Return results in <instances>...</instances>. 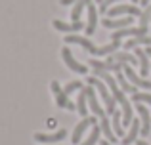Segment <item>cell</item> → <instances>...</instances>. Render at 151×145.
I'll use <instances>...</instances> for the list:
<instances>
[{
    "label": "cell",
    "mask_w": 151,
    "mask_h": 145,
    "mask_svg": "<svg viewBox=\"0 0 151 145\" xmlns=\"http://www.w3.org/2000/svg\"><path fill=\"white\" fill-rule=\"evenodd\" d=\"M86 82H88L90 86H94V88L98 90V94L101 96V99H103V103H105V113L107 115H113L115 111H117V101H115V97L109 94V90H107V86H105V82L101 80V78H98V76H88L86 78Z\"/></svg>",
    "instance_id": "6da1fadb"
},
{
    "label": "cell",
    "mask_w": 151,
    "mask_h": 145,
    "mask_svg": "<svg viewBox=\"0 0 151 145\" xmlns=\"http://www.w3.org/2000/svg\"><path fill=\"white\" fill-rule=\"evenodd\" d=\"M86 92V97H88V107H90V111L94 113V116L96 119H103V116H107V113L103 111V107L100 105V101H98V97H96V92H94V86H86V88H82Z\"/></svg>",
    "instance_id": "7a4b0ae2"
},
{
    "label": "cell",
    "mask_w": 151,
    "mask_h": 145,
    "mask_svg": "<svg viewBox=\"0 0 151 145\" xmlns=\"http://www.w3.org/2000/svg\"><path fill=\"white\" fill-rule=\"evenodd\" d=\"M98 120H96V116H86V119H82L81 122L75 126V130H73V136H71V143L73 145H77L78 141H81L82 138H84V134H86V130H88L90 126H94Z\"/></svg>",
    "instance_id": "3957f363"
},
{
    "label": "cell",
    "mask_w": 151,
    "mask_h": 145,
    "mask_svg": "<svg viewBox=\"0 0 151 145\" xmlns=\"http://www.w3.org/2000/svg\"><path fill=\"white\" fill-rule=\"evenodd\" d=\"M52 92H54L55 96V103H58V107H63V109H69V111H77V105L73 103V101H69V97H67V94L61 90V86H59V82H52Z\"/></svg>",
    "instance_id": "277c9868"
},
{
    "label": "cell",
    "mask_w": 151,
    "mask_h": 145,
    "mask_svg": "<svg viewBox=\"0 0 151 145\" xmlns=\"http://www.w3.org/2000/svg\"><path fill=\"white\" fill-rule=\"evenodd\" d=\"M61 57H63V61H65V65H67V67H69L73 73L84 74L86 71H88V67H86V65L78 63V61L73 57V54H71V50H69V48H63V50H61Z\"/></svg>",
    "instance_id": "5b68a950"
},
{
    "label": "cell",
    "mask_w": 151,
    "mask_h": 145,
    "mask_svg": "<svg viewBox=\"0 0 151 145\" xmlns=\"http://www.w3.org/2000/svg\"><path fill=\"white\" fill-rule=\"evenodd\" d=\"M109 17H117V15H142L140 8L134 6V4H121V6H113L109 8Z\"/></svg>",
    "instance_id": "8992f818"
},
{
    "label": "cell",
    "mask_w": 151,
    "mask_h": 145,
    "mask_svg": "<svg viewBox=\"0 0 151 145\" xmlns=\"http://www.w3.org/2000/svg\"><path fill=\"white\" fill-rule=\"evenodd\" d=\"M65 42H67V44H78V46H82V48H84L86 52H90L92 56H96V54H98V46H94L92 42H90V38H86V36L67 34V36H65Z\"/></svg>",
    "instance_id": "52a82bcc"
},
{
    "label": "cell",
    "mask_w": 151,
    "mask_h": 145,
    "mask_svg": "<svg viewBox=\"0 0 151 145\" xmlns=\"http://www.w3.org/2000/svg\"><path fill=\"white\" fill-rule=\"evenodd\" d=\"M132 15H126V17H121V19H117V17H105L101 21V25L105 27V29H111V31H119V29H124V27H130L132 25Z\"/></svg>",
    "instance_id": "ba28073f"
},
{
    "label": "cell",
    "mask_w": 151,
    "mask_h": 145,
    "mask_svg": "<svg viewBox=\"0 0 151 145\" xmlns=\"http://www.w3.org/2000/svg\"><path fill=\"white\" fill-rule=\"evenodd\" d=\"M122 73H124V76L128 78L130 84L140 86V88H144V90H149V88H151V82H149V80H145V78H142V76H138V74L134 73L132 65H124V67H122Z\"/></svg>",
    "instance_id": "9c48e42d"
},
{
    "label": "cell",
    "mask_w": 151,
    "mask_h": 145,
    "mask_svg": "<svg viewBox=\"0 0 151 145\" xmlns=\"http://www.w3.org/2000/svg\"><path fill=\"white\" fill-rule=\"evenodd\" d=\"M136 111L140 115V122H142V128H140V134L142 136H147L151 132V115L147 111V107L142 103H136Z\"/></svg>",
    "instance_id": "30bf717a"
},
{
    "label": "cell",
    "mask_w": 151,
    "mask_h": 145,
    "mask_svg": "<svg viewBox=\"0 0 151 145\" xmlns=\"http://www.w3.org/2000/svg\"><path fill=\"white\" fill-rule=\"evenodd\" d=\"M65 136H67V130L65 128H59L54 134H40V132H38V134H35V139L40 141V143H59Z\"/></svg>",
    "instance_id": "8fae6325"
},
{
    "label": "cell",
    "mask_w": 151,
    "mask_h": 145,
    "mask_svg": "<svg viewBox=\"0 0 151 145\" xmlns=\"http://www.w3.org/2000/svg\"><path fill=\"white\" fill-rule=\"evenodd\" d=\"M86 10H88V23H86L84 31H86V34H88V36H92L94 31H96V25H98V8L90 2L88 6H86Z\"/></svg>",
    "instance_id": "7c38bea8"
},
{
    "label": "cell",
    "mask_w": 151,
    "mask_h": 145,
    "mask_svg": "<svg viewBox=\"0 0 151 145\" xmlns=\"http://www.w3.org/2000/svg\"><path fill=\"white\" fill-rule=\"evenodd\" d=\"M82 21H73V23H65V21H61V19H54V29H58V31H61V33H77V31H81L82 29Z\"/></svg>",
    "instance_id": "4fadbf2b"
},
{
    "label": "cell",
    "mask_w": 151,
    "mask_h": 145,
    "mask_svg": "<svg viewBox=\"0 0 151 145\" xmlns=\"http://www.w3.org/2000/svg\"><path fill=\"white\" fill-rule=\"evenodd\" d=\"M107 59L119 61V63H126V65H138V57L134 56V54H128V52H115L113 56H109Z\"/></svg>",
    "instance_id": "5bb4252c"
},
{
    "label": "cell",
    "mask_w": 151,
    "mask_h": 145,
    "mask_svg": "<svg viewBox=\"0 0 151 145\" xmlns=\"http://www.w3.org/2000/svg\"><path fill=\"white\" fill-rule=\"evenodd\" d=\"M140 128H142V124H140V119H136V120H132V124H130V130H128V134L122 138V145H130V143H134L138 139V134H140Z\"/></svg>",
    "instance_id": "9a60e30c"
},
{
    "label": "cell",
    "mask_w": 151,
    "mask_h": 145,
    "mask_svg": "<svg viewBox=\"0 0 151 145\" xmlns=\"http://www.w3.org/2000/svg\"><path fill=\"white\" fill-rule=\"evenodd\" d=\"M138 46H151V36L144 34V36H132L130 40L124 42V50H132L138 48Z\"/></svg>",
    "instance_id": "2e32d148"
},
{
    "label": "cell",
    "mask_w": 151,
    "mask_h": 145,
    "mask_svg": "<svg viewBox=\"0 0 151 145\" xmlns=\"http://www.w3.org/2000/svg\"><path fill=\"white\" fill-rule=\"evenodd\" d=\"M134 56L138 57V65H140V74H142V76H145V74L149 73V61H147V54H145V50L138 48Z\"/></svg>",
    "instance_id": "e0dca14e"
},
{
    "label": "cell",
    "mask_w": 151,
    "mask_h": 145,
    "mask_svg": "<svg viewBox=\"0 0 151 145\" xmlns=\"http://www.w3.org/2000/svg\"><path fill=\"white\" fill-rule=\"evenodd\" d=\"M100 128H101V134L107 138V141H109V143H115V141H117V136H115V132H113V128H111L109 119H107V116L100 119Z\"/></svg>",
    "instance_id": "ac0fdd59"
},
{
    "label": "cell",
    "mask_w": 151,
    "mask_h": 145,
    "mask_svg": "<svg viewBox=\"0 0 151 145\" xmlns=\"http://www.w3.org/2000/svg\"><path fill=\"white\" fill-rule=\"evenodd\" d=\"M115 74H117L115 78H117L119 86H121V90H122L124 94H136V92H138V90H136V86H134V84H130V82H128V78L124 76V73H122V71H119V73H115Z\"/></svg>",
    "instance_id": "d6986e66"
},
{
    "label": "cell",
    "mask_w": 151,
    "mask_h": 145,
    "mask_svg": "<svg viewBox=\"0 0 151 145\" xmlns=\"http://www.w3.org/2000/svg\"><path fill=\"white\" fill-rule=\"evenodd\" d=\"M111 116H113V120H111V128H113L115 136L121 138V136L124 134V126H122V113L121 111H115Z\"/></svg>",
    "instance_id": "ffe728a7"
},
{
    "label": "cell",
    "mask_w": 151,
    "mask_h": 145,
    "mask_svg": "<svg viewBox=\"0 0 151 145\" xmlns=\"http://www.w3.org/2000/svg\"><path fill=\"white\" fill-rule=\"evenodd\" d=\"M77 111H78V115H81L82 119H86V116H88V97H86V92H84V90H81V94H78Z\"/></svg>",
    "instance_id": "44dd1931"
},
{
    "label": "cell",
    "mask_w": 151,
    "mask_h": 145,
    "mask_svg": "<svg viewBox=\"0 0 151 145\" xmlns=\"http://www.w3.org/2000/svg\"><path fill=\"white\" fill-rule=\"evenodd\" d=\"M119 48H121V40H111L109 44H105V46H98L96 56H111V54H115Z\"/></svg>",
    "instance_id": "7402d4cb"
},
{
    "label": "cell",
    "mask_w": 151,
    "mask_h": 145,
    "mask_svg": "<svg viewBox=\"0 0 151 145\" xmlns=\"http://www.w3.org/2000/svg\"><path fill=\"white\" fill-rule=\"evenodd\" d=\"M100 134H101V128H100V124H94V128L90 130V134H88V138L84 139L81 145H96L98 141H100Z\"/></svg>",
    "instance_id": "603a6c76"
},
{
    "label": "cell",
    "mask_w": 151,
    "mask_h": 145,
    "mask_svg": "<svg viewBox=\"0 0 151 145\" xmlns=\"http://www.w3.org/2000/svg\"><path fill=\"white\" fill-rule=\"evenodd\" d=\"M132 101L134 103H147V105H151V94L136 92V94H132Z\"/></svg>",
    "instance_id": "cb8c5ba5"
},
{
    "label": "cell",
    "mask_w": 151,
    "mask_h": 145,
    "mask_svg": "<svg viewBox=\"0 0 151 145\" xmlns=\"http://www.w3.org/2000/svg\"><path fill=\"white\" fill-rule=\"evenodd\" d=\"M149 21H151V6H145V10L140 15V27H147Z\"/></svg>",
    "instance_id": "d4e9b609"
},
{
    "label": "cell",
    "mask_w": 151,
    "mask_h": 145,
    "mask_svg": "<svg viewBox=\"0 0 151 145\" xmlns=\"http://www.w3.org/2000/svg\"><path fill=\"white\" fill-rule=\"evenodd\" d=\"M77 90H82V82H78V80H73V82H69V84L63 88V92L69 96V94H73V92H77Z\"/></svg>",
    "instance_id": "484cf974"
},
{
    "label": "cell",
    "mask_w": 151,
    "mask_h": 145,
    "mask_svg": "<svg viewBox=\"0 0 151 145\" xmlns=\"http://www.w3.org/2000/svg\"><path fill=\"white\" fill-rule=\"evenodd\" d=\"M117 2H121V0H101L100 11H107V10H109V6H113V4H117Z\"/></svg>",
    "instance_id": "4316f807"
},
{
    "label": "cell",
    "mask_w": 151,
    "mask_h": 145,
    "mask_svg": "<svg viewBox=\"0 0 151 145\" xmlns=\"http://www.w3.org/2000/svg\"><path fill=\"white\" fill-rule=\"evenodd\" d=\"M75 2H77V0H59L61 6H69V4H75Z\"/></svg>",
    "instance_id": "83f0119b"
},
{
    "label": "cell",
    "mask_w": 151,
    "mask_h": 145,
    "mask_svg": "<svg viewBox=\"0 0 151 145\" xmlns=\"http://www.w3.org/2000/svg\"><path fill=\"white\" fill-rule=\"evenodd\" d=\"M149 2H151V0H140L142 6H149Z\"/></svg>",
    "instance_id": "f1b7e54d"
},
{
    "label": "cell",
    "mask_w": 151,
    "mask_h": 145,
    "mask_svg": "<svg viewBox=\"0 0 151 145\" xmlns=\"http://www.w3.org/2000/svg\"><path fill=\"white\" fill-rule=\"evenodd\" d=\"M48 126H55V119H50L48 120Z\"/></svg>",
    "instance_id": "f546056e"
},
{
    "label": "cell",
    "mask_w": 151,
    "mask_h": 145,
    "mask_svg": "<svg viewBox=\"0 0 151 145\" xmlns=\"http://www.w3.org/2000/svg\"><path fill=\"white\" fill-rule=\"evenodd\" d=\"M145 54H147V57H151V48H149V46L145 48Z\"/></svg>",
    "instance_id": "4dcf8cb0"
},
{
    "label": "cell",
    "mask_w": 151,
    "mask_h": 145,
    "mask_svg": "<svg viewBox=\"0 0 151 145\" xmlns=\"http://www.w3.org/2000/svg\"><path fill=\"white\" fill-rule=\"evenodd\" d=\"M138 145H149L147 141H144V139H142V141H138Z\"/></svg>",
    "instance_id": "1f68e13d"
},
{
    "label": "cell",
    "mask_w": 151,
    "mask_h": 145,
    "mask_svg": "<svg viewBox=\"0 0 151 145\" xmlns=\"http://www.w3.org/2000/svg\"><path fill=\"white\" fill-rule=\"evenodd\" d=\"M136 2H140V0H132V4H136Z\"/></svg>",
    "instance_id": "d6a6232c"
},
{
    "label": "cell",
    "mask_w": 151,
    "mask_h": 145,
    "mask_svg": "<svg viewBox=\"0 0 151 145\" xmlns=\"http://www.w3.org/2000/svg\"><path fill=\"white\" fill-rule=\"evenodd\" d=\"M96 2H100V4H101V0H96Z\"/></svg>",
    "instance_id": "836d02e7"
},
{
    "label": "cell",
    "mask_w": 151,
    "mask_h": 145,
    "mask_svg": "<svg viewBox=\"0 0 151 145\" xmlns=\"http://www.w3.org/2000/svg\"><path fill=\"white\" fill-rule=\"evenodd\" d=\"M58 145H59V143H58Z\"/></svg>",
    "instance_id": "e575fe53"
}]
</instances>
